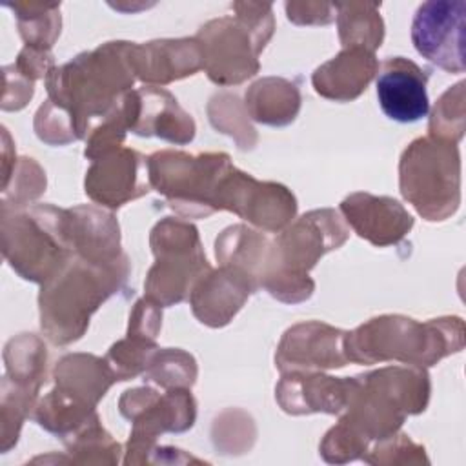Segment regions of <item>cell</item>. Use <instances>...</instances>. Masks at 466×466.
<instances>
[{"label":"cell","mask_w":466,"mask_h":466,"mask_svg":"<svg viewBox=\"0 0 466 466\" xmlns=\"http://www.w3.org/2000/svg\"><path fill=\"white\" fill-rule=\"evenodd\" d=\"M348 359L377 362L397 359L431 366L441 357L462 348V320L439 319L417 324L404 317H380L346 337Z\"/></svg>","instance_id":"1"},{"label":"cell","mask_w":466,"mask_h":466,"mask_svg":"<svg viewBox=\"0 0 466 466\" xmlns=\"http://www.w3.org/2000/svg\"><path fill=\"white\" fill-rule=\"evenodd\" d=\"M237 16L206 24L197 35L208 75L217 84H237L255 75L257 55L273 33L269 4H233Z\"/></svg>","instance_id":"2"},{"label":"cell","mask_w":466,"mask_h":466,"mask_svg":"<svg viewBox=\"0 0 466 466\" xmlns=\"http://www.w3.org/2000/svg\"><path fill=\"white\" fill-rule=\"evenodd\" d=\"M461 162L455 144L419 138L402 155L400 191L428 220L450 217L461 200Z\"/></svg>","instance_id":"3"},{"label":"cell","mask_w":466,"mask_h":466,"mask_svg":"<svg viewBox=\"0 0 466 466\" xmlns=\"http://www.w3.org/2000/svg\"><path fill=\"white\" fill-rule=\"evenodd\" d=\"M229 169L228 155L218 153L189 157L162 151L149 158L151 184L167 197L173 209L187 217H208L218 209V186Z\"/></svg>","instance_id":"4"},{"label":"cell","mask_w":466,"mask_h":466,"mask_svg":"<svg viewBox=\"0 0 466 466\" xmlns=\"http://www.w3.org/2000/svg\"><path fill=\"white\" fill-rule=\"evenodd\" d=\"M153 251L157 264L149 271L147 291L153 299L171 304L184 299L189 273H200L208 268L195 228L164 220L153 229Z\"/></svg>","instance_id":"5"},{"label":"cell","mask_w":466,"mask_h":466,"mask_svg":"<svg viewBox=\"0 0 466 466\" xmlns=\"http://www.w3.org/2000/svg\"><path fill=\"white\" fill-rule=\"evenodd\" d=\"M464 0H430L419 5L411 42L430 62L450 73L464 71Z\"/></svg>","instance_id":"6"},{"label":"cell","mask_w":466,"mask_h":466,"mask_svg":"<svg viewBox=\"0 0 466 466\" xmlns=\"http://www.w3.org/2000/svg\"><path fill=\"white\" fill-rule=\"evenodd\" d=\"M217 208H228L242 218L275 231L295 215V198L279 184H260L246 173L229 169L218 186Z\"/></svg>","instance_id":"7"},{"label":"cell","mask_w":466,"mask_h":466,"mask_svg":"<svg viewBox=\"0 0 466 466\" xmlns=\"http://www.w3.org/2000/svg\"><path fill=\"white\" fill-rule=\"evenodd\" d=\"M426 82V71L408 58L395 56L382 62L377 78V98L382 113L400 124L428 116Z\"/></svg>","instance_id":"8"},{"label":"cell","mask_w":466,"mask_h":466,"mask_svg":"<svg viewBox=\"0 0 466 466\" xmlns=\"http://www.w3.org/2000/svg\"><path fill=\"white\" fill-rule=\"evenodd\" d=\"M340 209L351 228L375 246L399 242L413 224L411 215L388 197L355 193L340 204Z\"/></svg>","instance_id":"9"},{"label":"cell","mask_w":466,"mask_h":466,"mask_svg":"<svg viewBox=\"0 0 466 466\" xmlns=\"http://www.w3.org/2000/svg\"><path fill=\"white\" fill-rule=\"evenodd\" d=\"M344 333L326 324L311 322L289 329L279 348V368H340L346 364L340 342Z\"/></svg>","instance_id":"10"},{"label":"cell","mask_w":466,"mask_h":466,"mask_svg":"<svg viewBox=\"0 0 466 466\" xmlns=\"http://www.w3.org/2000/svg\"><path fill=\"white\" fill-rule=\"evenodd\" d=\"M140 155L129 149L111 153L93 164L86 177V193L96 202L116 208L129 198L142 195L138 167Z\"/></svg>","instance_id":"11"},{"label":"cell","mask_w":466,"mask_h":466,"mask_svg":"<svg viewBox=\"0 0 466 466\" xmlns=\"http://www.w3.org/2000/svg\"><path fill=\"white\" fill-rule=\"evenodd\" d=\"M200 47L193 40H162L147 46H131L133 69L144 80L169 82L193 75L200 67Z\"/></svg>","instance_id":"12"},{"label":"cell","mask_w":466,"mask_h":466,"mask_svg":"<svg viewBox=\"0 0 466 466\" xmlns=\"http://www.w3.org/2000/svg\"><path fill=\"white\" fill-rule=\"evenodd\" d=\"M377 69L379 62L371 51L346 47L315 71L313 86L315 91L326 98L351 100L366 89Z\"/></svg>","instance_id":"13"},{"label":"cell","mask_w":466,"mask_h":466,"mask_svg":"<svg viewBox=\"0 0 466 466\" xmlns=\"http://www.w3.org/2000/svg\"><path fill=\"white\" fill-rule=\"evenodd\" d=\"M146 98L138 100L135 93V100L140 111L151 113V116L137 120L131 129L138 135H158L171 142H189L195 135L193 120L178 107L177 100L166 93L157 89H142Z\"/></svg>","instance_id":"14"},{"label":"cell","mask_w":466,"mask_h":466,"mask_svg":"<svg viewBox=\"0 0 466 466\" xmlns=\"http://www.w3.org/2000/svg\"><path fill=\"white\" fill-rule=\"evenodd\" d=\"M246 100L255 120L282 126L295 118L300 96L293 84L282 78H266L251 86Z\"/></svg>","instance_id":"15"},{"label":"cell","mask_w":466,"mask_h":466,"mask_svg":"<svg viewBox=\"0 0 466 466\" xmlns=\"http://www.w3.org/2000/svg\"><path fill=\"white\" fill-rule=\"evenodd\" d=\"M339 18L340 42L346 47L371 51L380 46L384 25L377 4H335Z\"/></svg>","instance_id":"16"}]
</instances>
